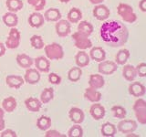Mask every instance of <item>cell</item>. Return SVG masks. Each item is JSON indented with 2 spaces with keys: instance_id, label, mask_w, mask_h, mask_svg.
I'll return each instance as SVG.
<instances>
[{
  "instance_id": "obj_1",
  "label": "cell",
  "mask_w": 146,
  "mask_h": 137,
  "mask_svg": "<svg viewBox=\"0 0 146 137\" xmlns=\"http://www.w3.org/2000/svg\"><path fill=\"white\" fill-rule=\"evenodd\" d=\"M102 41L109 47L120 48L125 45L129 39V30L121 21L109 20L102 23L100 27Z\"/></svg>"
},
{
  "instance_id": "obj_2",
  "label": "cell",
  "mask_w": 146,
  "mask_h": 137,
  "mask_svg": "<svg viewBox=\"0 0 146 137\" xmlns=\"http://www.w3.org/2000/svg\"><path fill=\"white\" fill-rule=\"evenodd\" d=\"M118 15L126 23H134L137 20V15L131 6L126 3H120L117 7Z\"/></svg>"
},
{
  "instance_id": "obj_3",
  "label": "cell",
  "mask_w": 146,
  "mask_h": 137,
  "mask_svg": "<svg viewBox=\"0 0 146 137\" xmlns=\"http://www.w3.org/2000/svg\"><path fill=\"white\" fill-rule=\"evenodd\" d=\"M45 55L49 61H59L64 58V50L60 44L53 42L43 48Z\"/></svg>"
},
{
  "instance_id": "obj_4",
  "label": "cell",
  "mask_w": 146,
  "mask_h": 137,
  "mask_svg": "<svg viewBox=\"0 0 146 137\" xmlns=\"http://www.w3.org/2000/svg\"><path fill=\"white\" fill-rule=\"evenodd\" d=\"M133 112L137 122L141 124H146V102L143 98H139L136 100V102L133 104Z\"/></svg>"
},
{
  "instance_id": "obj_5",
  "label": "cell",
  "mask_w": 146,
  "mask_h": 137,
  "mask_svg": "<svg viewBox=\"0 0 146 137\" xmlns=\"http://www.w3.org/2000/svg\"><path fill=\"white\" fill-rule=\"evenodd\" d=\"M72 39L74 41V45L80 50H86L92 47V42L90 39V37L80 31H76L72 35Z\"/></svg>"
},
{
  "instance_id": "obj_6",
  "label": "cell",
  "mask_w": 146,
  "mask_h": 137,
  "mask_svg": "<svg viewBox=\"0 0 146 137\" xmlns=\"http://www.w3.org/2000/svg\"><path fill=\"white\" fill-rule=\"evenodd\" d=\"M20 40H21V35L20 32L17 27H10L9 33L7 36V39L6 41V48L9 49H15L18 48V46L20 45Z\"/></svg>"
},
{
  "instance_id": "obj_7",
  "label": "cell",
  "mask_w": 146,
  "mask_h": 137,
  "mask_svg": "<svg viewBox=\"0 0 146 137\" xmlns=\"http://www.w3.org/2000/svg\"><path fill=\"white\" fill-rule=\"evenodd\" d=\"M117 131H119L121 134H130V132H133L138 128V123L134 120H131V119H121L117 125Z\"/></svg>"
},
{
  "instance_id": "obj_8",
  "label": "cell",
  "mask_w": 146,
  "mask_h": 137,
  "mask_svg": "<svg viewBox=\"0 0 146 137\" xmlns=\"http://www.w3.org/2000/svg\"><path fill=\"white\" fill-rule=\"evenodd\" d=\"M118 65L115 61H104L99 62L98 66V70L99 73L102 75H111L117 70Z\"/></svg>"
},
{
  "instance_id": "obj_9",
  "label": "cell",
  "mask_w": 146,
  "mask_h": 137,
  "mask_svg": "<svg viewBox=\"0 0 146 137\" xmlns=\"http://www.w3.org/2000/svg\"><path fill=\"white\" fill-rule=\"evenodd\" d=\"M92 13H93V16L95 17L96 19H98L100 21L107 20L110 17V15H111V11H110L108 7L103 5L102 3L95 5Z\"/></svg>"
},
{
  "instance_id": "obj_10",
  "label": "cell",
  "mask_w": 146,
  "mask_h": 137,
  "mask_svg": "<svg viewBox=\"0 0 146 137\" xmlns=\"http://www.w3.org/2000/svg\"><path fill=\"white\" fill-rule=\"evenodd\" d=\"M55 29H56V34L58 37L65 38V37L68 36L70 33L71 25L66 19H59L58 21H57V24L55 26Z\"/></svg>"
},
{
  "instance_id": "obj_11",
  "label": "cell",
  "mask_w": 146,
  "mask_h": 137,
  "mask_svg": "<svg viewBox=\"0 0 146 137\" xmlns=\"http://www.w3.org/2000/svg\"><path fill=\"white\" fill-rule=\"evenodd\" d=\"M40 78H41L40 72L36 68H33L30 67L29 68H27L23 79H24L25 82H27V83H29L30 85H35L39 82Z\"/></svg>"
},
{
  "instance_id": "obj_12",
  "label": "cell",
  "mask_w": 146,
  "mask_h": 137,
  "mask_svg": "<svg viewBox=\"0 0 146 137\" xmlns=\"http://www.w3.org/2000/svg\"><path fill=\"white\" fill-rule=\"evenodd\" d=\"M128 90H129V93L136 98L143 97L146 93L145 86L140 81H134V82L131 81V83L129 85Z\"/></svg>"
},
{
  "instance_id": "obj_13",
  "label": "cell",
  "mask_w": 146,
  "mask_h": 137,
  "mask_svg": "<svg viewBox=\"0 0 146 137\" xmlns=\"http://www.w3.org/2000/svg\"><path fill=\"white\" fill-rule=\"evenodd\" d=\"M90 114L94 120L99 121L104 118L106 114V110H105L103 105H102L99 102H94L90 108Z\"/></svg>"
},
{
  "instance_id": "obj_14",
  "label": "cell",
  "mask_w": 146,
  "mask_h": 137,
  "mask_svg": "<svg viewBox=\"0 0 146 137\" xmlns=\"http://www.w3.org/2000/svg\"><path fill=\"white\" fill-rule=\"evenodd\" d=\"M29 24L31 27H34V29H39L45 23V19L44 17L41 13H39V11H36L31 13L29 17Z\"/></svg>"
},
{
  "instance_id": "obj_15",
  "label": "cell",
  "mask_w": 146,
  "mask_h": 137,
  "mask_svg": "<svg viewBox=\"0 0 146 137\" xmlns=\"http://www.w3.org/2000/svg\"><path fill=\"white\" fill-rule=\"evenodd\" d=\"M35 67L39 72L48 73L50 70V61L44 56H39L34 59Z\"/></svg>"
},
{
  "instance_id": "obj_16",
  "label": "cell",
  "mask_w": 146,
  "mask_h": 137,
  "mask_svg": "<svg viewBox=\"0 0 146 137\" xmlns=\"http://www.w3.org/2000/svg\"><path fill=\"white\" fill-rule=\"evenodd\" d=\"M68 117H70V121L73 123L81 124V123L84 122L85 114L81 109L78 108V107H72L70 110V112H68Z\"/></svg>"
},
{
  "instance_id": "obj_17",
  "label": "cell",
  "mask_w": 146,
  "mask_h": 137,
  "mask_svg": "<svg viewBox=\"0 0 146 137\" xmlns=\"http://www.w3.org/2000/svg\"><path fill=\"white\" fill-rule=\"evenodd\" d=\"M89 56L92 61L96 62H100L106 59V51L102 47H91Z\"/></svg>"
},
{
  "instance_id": "obj_18",
  "label": "cell",
  "mask_w": 146,
  "mask_h": 137,
  "mask_svg": "<svg viewBox=\"0 0 146 137\" xmlns=\"http://www.w3.org/2000/svg\"><path fill=\"white\" fill-rule=\"evenodd\" d=\"M44 19L45 21L48 22H57L59 19H61V12L59 11V9L56 7H50L45 11L44 13Z\"/></svg>"
},
{
  "instance_id": "obj_19",
  "label": "cell",
  "mask_w": 146,
  "mask_h": 137,
  "mask_svg": "<svg viewBox=\"0 0 146 137\" xmlns=\"http://www.w3.org/2000/svg\"><path fill=\"white\" fill-rule=\"evenodd\" d=\"M25 83L24 79L19 75H8L6 78V84L9 88L18 90Z\"/></svg>"
},
{
  "instance_id": "obj_20",
  "label": "cell",
  "mask_w": 146,
  "mask_h": 137,
  "mask_svg": "<svg viewBox=\"0 0 146 137\" xmlns=\"http://www.w3.org/2000/svg\"><path fill=\"white\" fill-rule=\"evenodd\" d=\"M102 95L98 90H95L93 88H87L84 91V98L90 102H99L102 100Z\"/></svg>"
},
{
  "instance_id": "obj_21",
  "label": "cell",
  "mask_w": 146,
  "mask_h": 137,
  "mask_svg": "<svg viewBox=\"0 0 146 137\" xmlns=\"http://www.w3.org/2000/svg\"><path fill=\"white\" fill-rule=\"evenodd\" d=\"M25 106L29 112H38L41 110V107H42V102H40V100L36 99V98L29 97V98L25 100Z\"/></svg>"
},
{
  "instance_id": "obj_22",
  "label": "cell",
  "mask_w": 146,
  "mask_h": 137,
  "mask_svg": "<svg viewBox=\"0 0 146 137\" xmlns=\"http://www.w3.org/2000/svg\"><path fill=\"white\" fill-rule=\"evenodd\" d=\"M90 58L89 54L87 53L85 50H80L79 52L76 54L75 56V63L78 67L84 68L87 67L90 64Z\"/></svg>"
},
{
  "instance_id": "obj_23",
  "label": "cell",
  "mask_w": 146,
  "mask_h": 137,
  "mask_svg": "<svg viewBox=\"0 0 146 137\" xmlns=\"http://www.w3.org/2000/svg\"><path fill=\"white\" fill-rule=\"evenodd\" d=\"M105 84V80L102 74H90L89 79V85L95 90L102 89Z\"/></svg>"
},
{
  "instance_id": "obj_24",
  "label": "cell",
  "mask_w": 146,
  "mask_h": 137,
  "mask_svg": "<svg viewBox=\"0 0 146 137\" xmlns=\"http://www.w3.org/2000/svg\"><path fill=\"white\" fill-rule=\"evenodd\" d=\"M3 23L8 27H15L18 24V17L16 13L14 12H7L2 17Z\"/></svg>"
},
{
  "instance_id": "obj_25",
  "label": "cell",
  "mask_w": 146,
  "mask_h": 137,
  "mask_svg": "<svg viewBox=\"0 0 146 137\" xmlns=\"http://www.w3.org/2000/svg\"><path fill=\"white\" fill-rule=\"evenodd\" d=\"M122 76L127 81H130V82L134 81L137 77L135 67L130 65V64H127V65L124 64L122 68Z\"/></svg>"
},
{
  "instance_id": "obj_26",
  "label": "cell",
  "mask_w": 146,
  "mask_h": 137,
  "mask_svg": "<svg viewBox=\"0 0 146 137\" xmlns=\"http://www.w3.org/2000/svg\"><path fill=\"white\" fill-rule=\"evenodd\" d=\"M16 61H17V65L23 68H29L33 65V63H34V59L25 53L18 54L17 56Z\"/></svg>"
},
{
  "instance_id": "obj_27",
  "label": "cell",
  "mask_w": 146,
  "mask_h": 137,
  "mask_svg": "<svg viewBox=\"0 0 146 137\" xmlns=\"http://www.w3.org/2000/svg\"><path fill=\"white\" fill-rule=\"evenodd\" d=\"M100 134L104 137H113L117 134V128L111 122H105L100 127Z\"/></svg>"
},
{
  "instance_id": "obj_28",
  "label": "cell",
  "mask_w": 146,
  "mask_h": 137,
  "mask_svg": "<svg viewBox=\"0 0 146 137\" xmlns=\"http://www.w3.org/2000/svg\"><path fill=\"white\" fill-rule=\"evenodd\" d=\"M82 19V12L80 8L78 7H72L68 13L67 20L70 24H77Z\"/></svg>"
},
{
  "instance_id": "obj_29",
  "label": "cell",
  "mask_w": 146,
  "mask_h": 137,
  "mask_svg": "<svg viewBox=\"0 0 146 137\" xmlns=\"http://www.w3.org/2000/svg\"><path fill=\"white\" fill-rule=\"evenodd\" d=\"M17 106V100L12 97V96H9L3 100L2 102V109L5 112H12L16 110Z\"/></svg>"
},
{
  "instance_id": "obj_30",
  "label": "cell",
  "mask_w": 146,
  "mask_h": 137,
  "mask_svg": "<svg viewBox=\"0 0 146 137\" xmlns=\"http://www.w3.org/2000/svg\"><path fill=\"white\" fill-rule=\"evenodd\" d=\"M130 51L127 49H121L117 52L115 56V62L117 65H121L123 66L126 62L128 61V59L130 58Z\"/></svg>"
},
{
  "instance_id": "obj_31",
  "label": "cell",
  "mask_w": 146,
  "mask_h": 137,
  "mask_svg": "<svg viewBox=\"0 0 146 137\" xmlns=\"http://www.w3.org/2000/svg\"><path fill=\"white\" fill-rule=\"evenodd\" d=\"M93 26L91 23L88 22V21H85V20H80L79 22V25H78V31L81 32L87 36H90L91 34L93 33Z\"/></svg>"
},
{
  "instance_id": "obj_32",
  "label": "cell",
  "mask_w": 146,
  "mask_h": 137,
  "mask_svg": "<svg viewBox=\"0 0 146 137\" xmlns=\"http://www.w3.org/2000/svg\"><path fill=\"white\" fill-rule=\"evenodd\" d=\"M51 124H52L51 119H50L48 116L42 115L36 120V126H38V128L41 131L48 130L49 128L51 127Z\"/></svg>"
},
{
  "instance_id": "obj_33",
  "label": "cell",
  "mask_w": 146,
  "mask_h": 137,
  "mask_svg": "<svg viewBox=\"0 0 146 137\" xmlns=\"http://www.w3.org/2000/svg\"><path fill=\"white\" fill-rule=\"evenodd\" d=\"M6 6L10 12L17 13L24 7L22 0H6Z\"/></svg>"
},
{
  "instance_id": "obj_34",
  "label": "cell",
  "mask_w": 146,
  "mask_h": 137,
  "mask_svg": "<svg viewBox=\"0 0 146 137\" xmlns=\"http://www.w3.org/2000/svg\"><path fill=\"white\" fill-rule=\"evenodd\" d=\"M82 76V70L80 67H73L68 72V79L72 82H77Z\"/></svg>"
},
{
  "instance_id": "obj_35",
  "label": "cell",
  "mask_w": 146,
  "mask_h": 137,
  "mask_svg": "<svg viewBox=\"0 0 146 137\" xmlns=\"http://www.w3.org/2000/svg\"><path fill=\"white\" fill-rule=\"evenodd\" d=\"M54 98V90L52 88H45L40 93V102L42 104H47Z\"/></svg>"
},
{
  "instance_id": "obj_36",
  "label": "cell",
  "mask_w": 146,
  "mask_h": 137,
  "mask_svg": "<svg viewBox=\"0 0 146 137\" xmlns=\"http://www.w3.org/2000/svg\"><path fill=\"white\" fill-rule=\"evenodd\" d=\"M111 112L112 115L117 119H124L127 115L126 109L121 105H115L111 107Z\"/></svg>"
},
{
  "instance_id": "obj_37",
  "label": "cell",
  "mask_w": 146,
  "mask_h": 137,
  "mask_svg": "<svg viewBox=\"0 0 146 137\" xmlns=\"http://www.w3.org/2000/svg\"><path fill=\"white\" fill-rule=\"evenodd\" d=\"M30 44L35 49H42L44 48V41L42 37L39 35H33L30 38Z\"/></svg>"
},
{
  "instance_id": "obj_38",
  "label": "cell",
  "mask_w": 146,
  "mask_h": 137,
  "mask_svg": "<svg viewBox=\"0 0 146 137\" xmlns=\"http://www.w3.org/2000/svg\"><path fill=\"white\" fill-rule=\"evenodd\" d=\"M68 137H82L83 136V129L80 126V124H77L75 123L74 125L70 128V130L68 131Z\"/></svg>"
},
{
  "instance_id": "obj_39",
  "label": "cell",
  "mask_w": 146,
  "mask_h": 137,
  "mask_svg": "<svg viewBox=\"0 0 146 137\" xmlns=\"http://www.w3.org/2000/svg\"><path fill=\"white\" fill-rule=\"evenodd\" d=\"M29 5L33 7L36 11H41L46 7V0H27Z\"/></svg>"
},
{
  "instance_id": "obj_40",
  "label": "cell",
  "mask_w": 146,
  "mask_h": 137,
  "mask_svg": "<svg viewBox=\"0 0 146 137\" xmlns=\"http://www.w3.org/2000/svg\"><path fill=\"white\" fill-rule=\"evenodd\" d=\"M48 81L53 85H59L61 83V77L57 73L51 72L48 75Z\"/></svg>"
},
{
  "instance_id": "obj_41",
  "label": "cell",
  "mask_w": 146,
  "mask_h": 137,
  "mask_svg": "<svg viewBox=\"0 0 146 137\" xmlns=\"http://www.w3.org/2000/svg\"><path fill=\"white\" fill-rule=\"evenodd\" d=\"M135 70H136V73H137V76L143 78L146 75V64L144 62H141L140 64H138L136 67H135Z\"/></svg>"
},
{
  "instance_id": "obj_42",
  "label": "cell",
  "mask_w": 146,
  "mask_h": 137,
  "mask_svg": "<svg viewBox=\"0 0 146 137\" xmlns=\"http://www.w3.org/2000/svg\"><path fill=\"white\" fill-rule=\"evenodd\" d=\"M1 137H17V132L15 131H13L11 129H7V130H3L1 131Z\"/></svg>"
},
{
  "instance_id": "obj_43",
  "label": "cell",
  "mask_w": 146,
  "mask_h": 137,
  "mask_svg": "<svg viewBox=\"0 0 146 137\" xmlns=\"http://www.w3.org/2000/svg\"><path fill=\"white\" fill-rule=\"evenodd\" d=\"M46 137H62V136H65L64 134H62L61 132H59L57 130H47V132L45 134Z\"/></svg>"
},
{
  "instance_id": "obj_44",
  "label": "cell",
  "mask_w": 146,
  "mask_h": 137,
  "mask_svg": "<svg viewBox=\"0 0 146 137\" xmlns=\"http://www.w3.org/2000/svg\"><path fill=\"white\" fill-rule=\"evenodd\" d=\"M5 112L2 108H0V132L3 131L6 127V122H5Z\"/></svg>"
},
{
  "instance_id": "obj_45",
  "label": "cell",
  "mask_w": 146,
  "mask_h": 137,
  "mask_svg": "<svg viewBox=\"0 0 146 137\" xmlns=\"http://www.w3.org/2000/svg\"><path fill=\"white\" fill-rule=\"evenodd\" d=\"M139 8L143 12H146V0H141L139 2Z\"/></svg>"
},
{
  "instance_id": "obj_46",
  "label": "cell",
  "mask_w": 146,
  "mask_h": 137,
  "mask_svg": "<svg viewBox=\"0 0 146 137\" xmlns=\"http://www.w3.org/2000/svg\"><path fill=\"white\" fill-rule=\"evenodd\" d=\"M6 50H7V48H6V46H5V44L0 42V57H3L4 55L6 54Z\"/></svg>"
},
{
  "instance_id": "obj_47",
  "label": "cell",
  "mask_w": 146,
  "mask_h": 137,
  "mask_svg": "<svg viewBox=\"0 0 146 137\" xmlns=\"http://www.w3.org/2000/svg\"><path fill=\"white\" fill-rule=\"evenodd\" d=\"M104 0H90V2L92 5H98V4H102Z\"/></svg>"
},
{
  "instance_id": "obj_48",
  "label": "cell",
  "mask_w": 146,
  "mask_h": 137,
  "mask_svg": "<svg viewBox=\"0 0 146 137\" xmlns=\"http://www.w3.org/2000/svg\"><path fill=\"white\" fill-rule=\"evenodd\" d=\"M70 0H59V2H61V3H64V4H67L70 2Z\"/></svg>"
}]
</instances>
